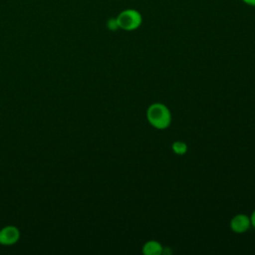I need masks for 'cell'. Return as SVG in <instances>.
Wrapping results in <instances>:
<instances>
[{
	"instance_id": "obj_1",
	"label": "cell",
	"mask_w": 255,
	"mask_h": 255,
	"mask_svg": "<svg viewBox=\"0 0 255 255\" xmlns=\"http://www.w3.org/2000/svg\"><path fill=\"white\" fill-rule=\"evenodd\" d=\"M146 117L149 124L158 129L166 128L171 123V115L169 110L160 103L150 105L147 109Z\"/></svg>"
},
{
	"instance_id": "obj_2",
	"label": "cell",
	"mask_w": 255,
	"mask_h": 255,
	"mask_svg": "<svg viewBox=\"0 0 255 255\" xmlns=\"http://www.w3.org/2000/svg\"><path fill=\"white\" fill-rule=\"evenodd\" d=\"M142 18L138 11L134 9H128L120 13L117 18V22L120 28L128 31L138 28L141 24Z\"/></svg>"
},
{
	"instance_id": "obj_3",
	"label": "cell",
	"mask_w": 255,
	"mask_h": 255,
	"mask_svg": "<svg viewBox=\"0 0 255 255\" xmlns=\"http://www.w3.org/2000/svg\"><path fill=\"white\" fill-rule=\"evenodd\" d=\"M251 225L250 217L245 214H237L230 221V228L235 233H243Z\"/></svg>"
},
{
	"instance_id": "obj_4",
	"label": "cell",
	"mask_w": 255,
	"mask_h": 255,
	"mask_svg": "<svg viewBox=\"0 0 255 255\" xmlns=\"http://www.w3.org/2000/svg\"><path fill=\"white\" fill-rule=\"evenodd\" d=\"M20 236L18 228L15 226H6L0 230V243L3 245H12L18 241Z\"/></svg>"
},
{
	"instance_id": "obj_5",
	"label": "cell",
	"mask_w": 255,
	"mask_h": 255,
	"mask_svg": "<svg viewBox=\"0 0 255 255\" xmlns=\"http://www.w3.org/2000/svg\"><path fill=\"white\" fill-rule=\"evenodd\" d=\"M163 252V248L159 242L150 240L147 241L142 247V253L144 255H160Z\"/></svg>"
},
{
	"instance_id": "obj_6",
	"label": "cell",
	"mask_w": 255,
	"mask_h": 255,
	"mask_svg": "<svg viewBox=\"0 0 255 255\" xmlns=\"http://www.w3.org/2000/svg\"><path fill=\"white\" fill-rule=\"evenodd\" d=\"M172 149L173 151L176 153V154H179V155H182L186 152L187 150V145L185 144V142L183 141H180V140H177V141H174L172 143Z\"/></svg>"
},
{
	"instance_id": "obj_7",
	"label": "cell",
	"mask_w": 255,
	"mask_h": 255,
	"mask_svg": "<svg viewBox=\"0 0 255 255\" xmlns=\"http://www.w3.org/2000/svg\"><path fill=\"white\" fill-rule=\"evenodd\" d=\"M108 28L110 30H117L119 28V25H118V22H117V19H110L108 21Z\"/></svg>"
},
{
	"instance_id": "obj_8",
	"label": "cell",
	"mask_w": 255,
	"mask_h": 255,
	"mask_svg": "<svg viewBox=\"0 0 255 255\" xmlns=\"http://www.w3.org/2000/svg\"><path fill=\"white\" fill-rule=\"evenodd\" d=\"M250 221H251V224L253 225V227H255V210L253 211L251 217H250Z\"/></svg>"
},
{
	"instance_id": "obj_9",
	"label": "cell",
	"mask_w": 255,
	"mask_h": 255,
	"mask_svg": "<svg viewBox=\"0 0 255 255\" xmlns=\"http://www.w3.org/2000/svg\"><path fill=\"white\" fill-rule=\"evenodd\" d=\"M246 4L248 5H252V6H255V0H243Z\"/></svg>"
}]
</instances>
